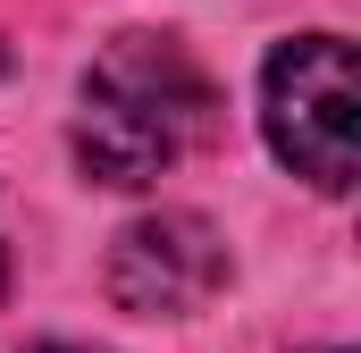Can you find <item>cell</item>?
<instances>
[{
  "label": "cell",
  "mask_w": 361,
  "mask_h": 353,
  "mask_svg": "<svg viewBox=\"0 0 361 353\" xmlns=\"http://www.w3.org/2000/svg\"><path fill=\"white\" fill-rule=\"evenodd\" d=\"M210 118H219V92L193 68L185 42H169V34H118L85 68L76 160L101 185H160L210 135Z\"/></svg>",
  "instance_id": "1"
},
{
  "label": "cell",
  "mask_w": 361,
  "mask_h": 353,
  "mask_svg": "<svg viewBox=\"0 0 361 353\" xmlns=\"http://www.w3.org/2000/svg\"><path fill=\"white\" fill-rule=\"evenodd\" d=\"M261 118L294 176H311L319 193L353 185V51L336 34L277 42L269 76H261Z\"/></svg>",
  "instance_id": "2"
},
{
  "label": "cell",
  "mask_w": 361,
  "mask_h": 353,
  "mask_svg": "<svg viewBox=\"0 0 361 353\" xmlns=\"http://www.w3.org/2000/svg\"><path fill=\"white\" fill-rule=\"evenodd\" d=\"M101 286H109V303L135 311V320H185V311H202V303L227 286V244H219L210 219L160 210V219H135V227L118 236Z\"/></svg>",
  "instance_id": "3"
},
{
  "label": "cell",
  "mask_w": 361,
  "mask_h": 353,
  "mask_svg": "<svg viewBox=\"0 0 361 353\" xmlns=\"http://www.w3.org/2000/svg\"><path fill=\"white\" fill-rule=\"evenodd\" d=\"M34 353H92V345H34Z\"/></svg>",
  "instance_id": "4"
}]
</instances>
